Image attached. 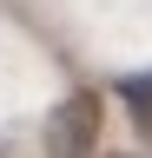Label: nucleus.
<instances>
[{
    "instance_id": "obj_1",
    "label": "nucleus",
    "mask_w": 152,
    "mask_h": 158,
    "mask_svg": "<svg viewBox=\"0 0 152 158\" xmlns=\"http://www.w3.org/2000/svg\"><path fill=\"white\" fill-rule=\"evenodd\" d=\"M93 138H99V99H93V92L60 99L53 118H46V152H53V158H86Z\"/></svg>"
},
{
    "instance_id": "obj_2",
    "label": "nucleus",
    "mask_w": 152,
    "mask_h": 158,
    "mask_svg": "<svg viewBox=\"0 0 152 158\" xmlns=\"http://www.w3.org/2000/svg\"><path fill=\"white\" fill-rule=\"evenodd\" d=\"M119 99L132 106L139 125H152V79H119Z\"/></svg>"
}]
</instances>
